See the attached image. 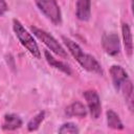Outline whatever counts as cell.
Masks as SVG:
<instances>
[{"instance_id": "1", "label": "cell", "mask_w": 134, "mask_h": 134, "mask_svg": "<svg viewBox=\"0 0 134 134\" xmlns=\"http://www.w3.org/2000/svg\"><path fill=\"white\" fill-rule=\"evenodd\" d=\"M62 40L64 41V43L66 44L68 50L70 51V53L73 55V58L79 62V64L86 70L91 71V72H95L98 74H103V68L99 65V63L90 54L85 53L82 48L79 46V44H76L74 41H72L69 38L66 37H62Z\"/></svg>"}, {"instance_id": "2", "label": "cell", "mask_w": 134, "mask_h": 134, "mask_svg": "<svg viewBox=\"0 0 134 134\" xmlns=\"http://www.w3.org/2000/svg\"><path fill=\"white\" fill-rule=\"evenodd\" d=\"M13 28H14V31H15L17 38L21 42V44L35 58L40 59L41 58V53H40V50H39V47H38L36 41L31 37V35L23 27V25L21 24V22L19 20H17V19H14L13 20Z\"/></svg>"}, {"instance_id": "3", "label": "cell", "mask_w": 134, "mask_h": 134, "mask_svg": "<svg viewBox=\"0 0 134 134\" xmlns=\"http://www.w3.org/2000/svg\"><path fill=\"white\" fill-rule=\"evenodd\" d=\"M30 29H31V31L34 32V35H35L40 41H42L51 51H53L54 53H57V54L60 55V57L67 58V53H66L65 49L59 44V42H58L50 34H48L47 31H45V30H43V29H40V28H38V27H36V26H31Z\"/></svg>"}, {"instance_id": "4", "label": "cell", "mask_w": 134, "mask_h": 134, "mask_svg": "<svg viewBox=\"0 0 134 134\" xmlns=\"http://www.w3.org/2000/svg\"><path fill=\"white\" fill-rule=\"evenodd\" d=\"M36 3L40 10L55 25H59L62 21V15L60 7L55 0H36Z\"/></svg>"}, {"instance_id": "5", "label": "cell", "mask_w": 134, "mask_h": 134, "mask_svg": "<svg viewBox=\"0 0 134 134\" xmlns=\"http://www.w3.org/2000/svg\"><path fill=\"white\" fill-rule=\"evenodd\" d=\"M84 97L87 102V106L89 108L91 117L97 119L102 112V106L98 94L94 90H87L84 92Z\"/></svg>"}, {"instance_id": "6", "label": "cell", "mask_w": 134, "mask_h": 134, "mask_svg": "<svg viewBox=\"0 0 134 134\" xmlns=\"http://www.w3.org/2000/svg\"><path fill=\"white\" fill-rule=\"evenodd\" d=\"M103 48L110 55H116L120 50L119 38L115 32L105 34L102 39Z\"/></svg>"}, {"instance_id": "7", "label": "cell", "mask_w": 134, "mask_h": 134, "mask_svg": "<svg viewBox=\"0 0 134 134\" xmlns=\"http://www.w3.org/2000/svg\"><path fill=\"white\" fill-rule=\"evenodd\" d=\"M110 74H111V77H112V81H113V84L116 90H120V88L129 80L127 72L124 70L122 67L118 65H113L110 68Z\"/></svg>"}, {"instance_id": "8", "label": "cell", "mask_w": 134, "mask_h": 134, "mask_svg": "<svg viewBox=\"0 0 134 134\" xmlns=\"http://www.w3.org/2000/svg\"><path fill=\"white\" fill-rule=\"evenodd\" d=\"M91 13V0L76 1V17L81 21H88Z\"/></svg>"}, {"instance_id": "9", "label": "cell", "mask_w": 134, "mask_h": 134, "mask_svg": "<svg viewBox=\"0 0 134 134\" xmlns=\"http://www.w3.org/2000/svg\"><path fill=\"white\" fill-rule=\"evenodd\" d=\"M65 113L67 116H76V117H85L87 115V109L80 102H74L69 105L65 109Z\"/></svg>"}, {"instance_id": "10", "label": "cell", "mask_w": 134, "mask_h": 134, "mask_svg": "<svg viewBox=\"0 0 134 134\" xmlns=\"http://www.w3.org/2000/svg\"><path fill=\"white\" fill-rule=\"evenodd\" d=\"M121 31H122V39H124L126 53L128 57H131L133 52V42H132V34L130 26L127 23H124L121 26Z\"/></svg>"}, {"instance_id": "11", "label": "cell", "mask_w": 134, "mask_h": 134, "mask_svg": "<svg viewBox=\"0 0 134 134\" xmlns=\"http://www.w3.org/2000/svg\"><path fill=\"white\" fill-rule=\"evenodd\" d=\"M22 126V120L21 118L16 115V114H6L4 116V121H3V126L2 128L4 130H16L18 128H20Z\"/></svg>"}, {"instance_id": "12", "label": "cell", "mask_w": 134, "mask_h": 134, "mask_svg": "<svg viewBox=\"0 0 134 134\" xmlns=\"http://www.w3.org/2000/svg\"><path fill=\"white\" fill-rule=\"evenodd\" d=\"M44 54H45L46 61L48 62V64H49L50 66L54 67L55 69H59L60 71L64 72V73L67 74V75H71V69L69 68V66H67L66 64H64V63H62V62H60V61H58V60H55V59L50 54V52L47 51V50H45Z\"/></svg>"}, {"instance_id": "13", "label": "cell", "mask_w": 134, "mask_h": 134, "mask_svg": "<svg viewBox=\"0 0 134 134\" xmlns=\"http://www.w3.org/2000/svg\"><path fill=\"white\" fill-rule=\"evenodd\" d=\"M107 124L108 127L114 130H122L124 129V125L119 118V116L112 110H108L107 111Z\"/></svg>"}, {"instance_id": "14", "label": "cell", "mask_w": 134, "mask_h": 134, "mask_svg": "<svg viewBox=\"0 0 134 134\" xmlns=\"http://www.w3.org/2000/svg\"><path fill=\"white\" fill-rule=\"evenodd\" d=\"M44 118H45V112H44V111L39 112L35 117H32V118L28 121V124H27V129H28V131L32 132V131L38 130V128L40 127V125H41V122L44 120Z\"/></svg>"}, {"instance_id": "15", "label": "cell", "mask_w": 134, "mask_h": 134, "mask_svg": "<svg viewBox=\"0 0 134 134\" xmlns=\"http://www.w3.org/2000/svg\"><path fill=\"white\" fill-rule=\"evenodd\" d=\"M59 133H79V129L77 127L72 124V122H67L61 126V128L59 129Z\"/></svg>"}, {"instance_id": "16", "label": "cell", "mask_w": 134, "mask_h": 134, "mask_svg": "<svg viewBox=\"0 0 134 134\" xmlns=\"http://www.w3.org/2000/svg\"><path fill=\"white\" fill-rule=\"evenodd\" d=\"M7 10V4L5 0H0V16H2Z\"/></svg>"}]
</instances>
